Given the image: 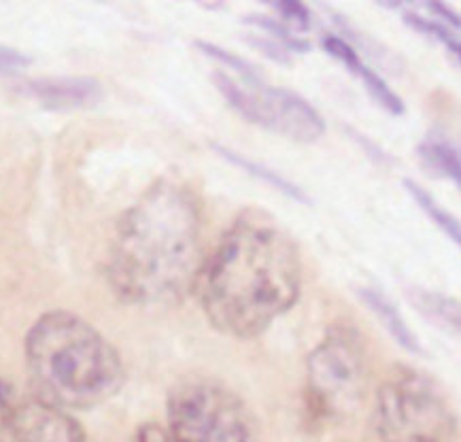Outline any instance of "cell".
Masks as SVG:
<instances>
[{"mask_svg": "<svg viewBox=\"0 0 461 442\" xmlns=\"http://www.w3.org/2000/svg\"><path fill=\"white\" fill-rule=\"evenodd\" d=\"M194 290L217 332L258 338L300 300L298 245L273 215L242 211L206 256Z\"/></svg>", "mask_w": 461, "mask_h": 442, "instance_id": "obj_1", "label": "cell"}, {"mask_svg": "<svg viewBox=\"0 0 461 442\" xmlns=\"http://www.w3.org/2000/svg\"><path fill=\"white\" fill-rule=\"evenodd\" d=\"M204 259L198 198L185 185L159 179L117 221L106 276L123 302L175 304L196 287Z\"/></svg>", "mask_w": 461, "mask_h": 442, "instance_id": "obj_2", "label": "cell"}, {"mask_svg": "<svg viewBox=\"0 0 461 442\" xmlns=\"http://www.w3.org/2000/svg\"><path fill=\"white\" fill-rule=\"evenodd\" d=\"M23 356L34 398L68 412L109 402L126 383L115 347L70 311L41 315L28 329Z\"/></svg>", "mask_w": 461, "mask_h": 442, "instance_id": "obj_3", "label": "cell"}, {"mask_svg": "<svg viewBox=\"0 0 461 442\" xmlns=\"http://www.w3.org/2000/svg\"><path fill=\"white\" fill-rule=\"evenodd\" d=\"M170 442H259L249 406L228 385L192 379L168 396Z\"/></svg>", "mask_w": 461, "mask_h": 442, "instance_id": "obj_4", "label": "cell"}, {"mask_svg": "<svg viewBox=\"0 0 461 442\" xmlns=\"http://www.w3.org/2000/svg\"><path fill=\"white\" fill-rule=\"evenodd\" d=\"M368 370L359 334L336 326L306 357V400L319 419L342 421L364 402Z\"/></svg>", "mask_w": 461, "mask_h": 442, "instance_id": "obj_5", "label": "cell"}, {"mask_svg": "<svg viewBox=\"0 0 461 442\" xmlns=\"http://www.w3.org/2000/svg\"><path fill=\"white\" fill-rule=\"evenodd\" d=\"M375 423L385 442H445L455 429L451 406L436 383L406 366L378 389Z\"/></svg>", "mask_w": 461, "mask_h": 442, "instance_id": "obj_6", "label": "cell"}, {"mask_svg": "<svg viewBox=\"0 0 461 442\" xmlns=\"http://www.w3.org/2000/svg\"><path fill=\"white\" fill-rule=\"evenodd\" d=\"M217 90L247 122L295 143H312L325 132V120L298 92L266 84L262 75L239 79L215 73Z\"/></svg>", "mask_w": 461, "mask_h": 442, "instance_id": "obj_7", "label": "cell"}, {"mask_svg": "<svg viewBox=\"0 0 461 442\" xmlns=\"http://www.w3.org/2000/svg\"><path fill=\"white\" fill-rule=\"evenodd\" d=\"M0 442H87V436L68 410L31 398L0 417Z\"/></svg>", "mask_w": 461, "mask_h": 442, "instance_id": "obj_8", "label": "cell"}, {"mask_svg": "<svg viewBox=\"0 0 461 442\" xmlns=\"http://www.w3.org/2000/svg\"><path fill=\"white\" fill-rule=\"evenodd\" d=\"M23 96L51 111H73L96 104L103 86L94 77H41L22 86Z\"/></svg>", "mask_w": 461, "mask_h": 442, "instance_id": "obj_9", "label": "cell"}, {"mask_svg": "<svg viewBox=\"0 0 461 442\" xmlns=\"http://www.w3.org/2000/svg\"><path fill=\"white\" fill-rule=\"evenodd\" d=\"M321 45L330 56H334L336 60L345 64V67L351 70L359 81H362L366 90L370 92V96L375 98L376 103L387 111V113L392 115L404 113V103H402V98L385 84V79H383L375 68H370L368 64L362 60V56L357 54L356 47L348 43L347 39L339 37V34H325L321 39Z\"/></svg>", "mask_w": 461, "mask_h": 442, "instance_id": "obj_10", "label": "cell"}, {"mask_svg": "<svg viewBox=\"0 0 461 442\" xmlns=\"http://www.w3.org/2000/svg\"><path fill=\"white\" fill-rule=\"evenodd\" d=\"M359 296H362L364 304L375 313L376 320L381 321V326L387 329L389 336H392L402 349H406L409 353H421V345H419L415 332H412L409 323L402 317L398 306L385 293L375 290V287H364V290H359Z\"/></svg>", "mask_w": 461, "mask_h": 442, "instance_id": "obj_11", "label": "cell"}, {"mask_svg": "<svg viewBox=\"0 0 461 442\" xmlns=\"http://www.w3.org/2000/svg\"><path fill=\"white\" fill-rule=\"evenodd\" d=\"M417 158L428 173L451 181L453 185L461 184V164L457 147L440 134H429L417 147Z\"/></svg>", "mask_w": 461, "mask_h": 442, "instance_id": "obj_12", "label": "cell"}, {"mask_svg": "<svg viewBox=\"0 0 461 442\" xmlns=\"http://www.w3.org/2000/svg\"><path fill=\"white\" fill-rule=\"evenodd\" d=\"M411 300L425 320H429L434 326L445 329V332L457 336L459 332L457 300L448 298L440 292H428V290H415L411 293Z\"/></svg>", "mask_w": 461, "mask_h": 442, "instance_id": "obj_13", "label": "cell"}, {"mask_svg": "<svg viewBox=\"0 0 461 442\" xmlns=\"http://www.w3.org/2000/svg\"><path fill=\"white\" fill-rule=\"evenodd\" d=\"M215 149L220 151V156H221V158H226V160H228L230 164H234V167L242 168V170H245V173H249V175L256 176V179L264 181L266 185L275 187L276 192L285 194L287 198L295 200V203L311 204V198L306 196V194H304L303 190H300L298 185L292 184V181L285 179V176L276 173V170L268 168V167H262V164L253 162V160H249V158L240 156V153H236V151H232V149H226V147H220V145H215Z\"/></svg>", "mask_w": 461, "mask_h": 442, "instance_id": "obj_14", "label": "cell"}, {"mask_svg": "<svg viewBox=\"0 0 461 442\" xmlns=\"http://www.w3.org/2000/svg\"><path fill=\"white\" fill-rule=\"evenodd\" d=\"M404 187H406V192L411 194V198L415 200L419 209H421L423 213L429 217V221H434L436 226L440 228V232L447 234V237L451 239L453 243H459V237H461L459 221L455 220V217L448 213L447 209H442V206L438 204V200L431 196V194L425 190V187H421L411 179H404Z\"/></svg>", "mask_w": 461, "mask_h": 442, "instance_id": "obj_15", "label": "cell"}, {"mask_svg": "<svg viewBox=\"0 0 461 442\" xmlns=\"http://www.w3.org/2000/svg\"><path fill=\"white\" fill-rule=\"evenodd\" d=\"M402 20L409 23L411 28H415L419 34H425V37L431 41H438L440 45L447 47L448 54L455 56V60L459 58V39L455 31L445 26V23L431 20L429 15L417 14V11H409V9H402Z\"/></svg>", "mask_w": 461, "mask_h": 442, "instance_id": "obj_16", "label": "cell"}, {"mask_svg": "<svg viewBox=\"0 0 461 442\" xmlns=\"http://www.w3.org/2000/svg\"><path fill=\"white\" fill-rule=\"evenodd\" d=\"M247 22L253 23V26L258 28V31H262L264 34L262 37L275 41L276 45H281L283 50L289 51V54H294V51H300V54H304V51H309V43H306L304 39H300L298 34H294L289 31L287 26H283V23L276 20V17H268V15H249L247 17Z\"/></svg>", "mask_w": 461, "mask_h": 442, "instance_id": "obj_17", "label": "cell"}, {"mask_svg": "<svg viewBox=\"0 0 461 442\" xmlns=\"http://www.w3.org/2000/svg\"><path fill=\"white\" fill-rule=\"evenodd\" d=\"M198 50L203 51L204 56L212 58L215 62L223 64V67L230 68L228 75L232 77H239V79H249V77H258L259 70L249 64L247 60H242V58L230 54V51L223 50L220 45H212V43H206V41H198Z\"/></svg>", "mask_w": 461, "mask_h": 442, "instance_id": "obj_18", "label": "cell"}, {"mask_svg": "<svg viewBox=\"0 0 461 442\" xmlns=\"http://www.w3.org/2000/svg\"><path fill=\"white\" fill-rule=\"evenodd\" d=\"M275 9L279 11L283 20L294 23L298 31H309L312 23V14L311 9L303 3H295V0H283V3H276Z\"/></svg>", "mask_w": 461, "mask_h": 442, "instance_id": "obj_19", "label": "cell"}, {"mask_svg": "<svg viewBox=\"0 0 461 442\" xmlns=\"http://www.w3.org/2000/svg\"><path fill=\"white\" fill-rule=\"evenodd\" d=\"M28 64H31V58L22 54L20 50L0 45V75H14L17 70L26 68Z\"/></svg>", "mask_w": 461, "mask_h": 442, "instance_id": "obj_20", "label": "cell"}, {"mask_svg": "<svg viewBox=\"0 0 461 442\" xmlns=\"http://www.w3.org/2000/svg\"><path fill=\"white\" fill-rule=\"evenodd\" d=\"M423 7H425V11H428V14H429L431 20L445 23V26H448V28L453 26V31H457V28H459V17H457V14L448 9L447 5H442V3H425Z\"/></svg>", "mask_w": 461, "mask_h": 442, "instance_id": "obj_21", "label": "cell"}, {"mask_svg": "<svg viewBox=\"0 0 461 442\" xmlns=\"http://www.w3.org/2000/svg\"><path fill=\"white\" fill-rule=\"evenodd\" d=\"M137 442H170L167 429L158 423H143L137 432Z\"/></svg>", "mask_w": 461, "mask_h": 442, "instance_id": "obj_22", "label": "cell"}, {"mask_svg": "<svg viewBox=\"0 0 461 442\" xmlns=\"http://www.w3.org/2000/svg\"><path fill=\"white\" fill-rule=\"evenodd\" d=\"M9 396H11V387H9L7 383H5L3 379H0V406H5V404H7Z\"/></svg>", "mask_w": 461, "mask_h": 442, "instance_id": "obj_23", "label": "cell"}, {"mask_svg": "<svg viewBox=\"0 0 461 442\" xmlns=\"http://www.w3.org/2000/svg\"><path fill=\"white\" fill-rule=\"evenodd\" d=\"M409 442H421V440H409Z\"/></svg>", "mask_w": 461, "mask_h": 442, "instance_id": "obj_24", "label": "cell"}]
</instances>
